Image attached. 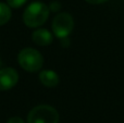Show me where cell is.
Returning a JSON list of instances; mask_svg holds the SVG:
<instances>
[{"instance_id": "cell-1", "label": "cell", "mask_w": 124, "mask_h": 123, "mask_svg": "<svg viewBox=\"0 0 124 123\" xmlns=\"http://www.w3.org/2000/svg\"><path fill=\"white\" fill-rule=\"evenodd\" d=\"M49 7L40 1H35L25 9L23 13V22L31 28L41 26L49 16Z\"/></svg>"}, {"instance_id": "cell-2", "label": "cell", "mask_w": 124, "mask_h": 123, "mask_svg": "<svg viewBox=\"0 0 124 123\" xmlns=\"http://www.w3.org/2000/svg\"><path fill=\"white\" fill-rule=\"evenodd\" d=\"M17 61L22 69L27 72H37L43 68L44 58L38 50L34 48H24L17 56Z\"/></svg>"}, {"instance_id": "cell-3", "label": "cell", "mask_w": 124, "mask_h": 123, "mask_svg": "<svg viewBox=\"0 0 124 123\" xmlns=\"http://www.w3.org/2000/svg\"><path fill=\"white\" fill-rule=\"evenodd\" d=\"M59 113L49 105H39L27 115V123H59Z\"/></svg>"}, {"instance_id": "cell-4", "label": "cell", "mask_w": 124, "mask_h": 123, "mask_svg": "<svg viewBox=\"0 0 124 123\" xmlns=\"http://www.w3.org/2000/svg\"><path fill=\"white\" fill-rule=\"evenodd\" d=\"M74 27V21L71 14L66 12L59 13L52 21V32L58 38H66Z\"/></svg>"}, {"instance_id": "cell-5", "label": "cell", "mask_w": 124, "mask_h": 123, "mask_svg": "<svg viewBox=\"0 0 124 123\" xmlns=\"http://www.w3.org/2000/svg\"><path fill=\"white\" fill-rule=\"evenodd\" d=\"M19 73L13 68H4L0 70V91H9L16 85Z\"/></svg>"}, {"instance_id": "cell-6", "label": "cell", "mask_w": 124, "mask_h": 123, "mask_svg": "<svg viewBox=\"0 0 124 123\" xmlns=\"http://www.w3.org/2000/svg\"><path fill=\"white\" fill-rule=\"evenodd\" d=\"M32 39L38 46H48L52 43V35L46 28H37L32 34Z\"/></svg>"}, {"instance_id": "cell-7", "label": "cell", "mask_w": 124, "mask_h": 123, "mask_svg": "<svg viewBox=\"0 0 124 123\" xmlns=\"http://www.w3.org/2000/svg\"><path fill=\"white\" fill-rule=\"evenodd\" d=\"M39 81L46 87H54L59 84V75L52 70H44L39 73Z\"/></svg>"}, {"instance_id": "cell-8", "label": "cell", "mask_w": 124, "mask_h": 123, "mask_svg": "<svg viewBox=\"0 0 124 123\" xmlns=\"http://www.w3.org/2000/svg\"><path fill=\"white\" fill-rule=\"evenodd\" d=\"M11 9L8 3H2L0 2V25H4L8 23L11 19Z\"/></svg>"}, {"instance_id": "cell-9", "label": "cell", "mask_w": 124, "mask_h": 123, "mask_svg": "<svg viewBox=\"0 0 124 123\" xmlns=\"http://www.w3.org/2000/svg\"><path fill=\"white\" fill-rule=\"evenodd\" d=\"M27 2V0H7V3L9 4L10 8L13 9H17V8H21L22 6Z\"/></svg>"}, {"instance_id": "cell-10", "label": "cell", "mask_w": 124, "mask_h": 123, "mask_svg": "<svg viewBox=\"0 0 124 123\" xmlns=\"http://www.w3.org/2000/svg\"><path fill=\"white\" fill-rule=\"evenodd\" d=\"M60 8H61V4L59 3V2H57V1L51 2V4L49 6V10H50V11H54V12L58 11Z\"/></svg>"}, {"instance_id": "cell-11", "label": "cell", "mask_w": 124, "mask_h": 123, "mask_svg": "<svg viewBox=\"0 0 124 123\" xmlns=\"http://www.w3.org/2000/svg\"><path fill=\"white\" fill-rule=\"evenodd\" d=\"M7 123H25V122H24V120L20 117H12L7 121Z\"/></svg>"}, {"instance_id": "cell-12", "label": "cell", "mask_w": 124, "mask_h": 123, "mask_svg": "<svg viewBox=\"0 0 124 123\" xmlns=\"http://www.w3.org/2000/svg\"><path fill=\"white\" fill-rule=\"evenodd\" d=\"M85 1H87L88 3H92V4H100L108 1V0H85Z\"/></svg>"}, {"instance_id": "cell-13", "label": "cell", "mask_w": 124, "mask_h": 123, "mask_svg": "<svg viewBox=\"0 0 124 123\" xmlns=\"http://www.w3.org/2000/svg\"><path fill=\"white\" fill-rule=\"evenodd\" d=\"M0 63H1V62H0Z\"/></svg>"}]
</instances>
